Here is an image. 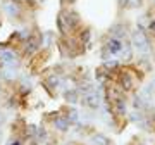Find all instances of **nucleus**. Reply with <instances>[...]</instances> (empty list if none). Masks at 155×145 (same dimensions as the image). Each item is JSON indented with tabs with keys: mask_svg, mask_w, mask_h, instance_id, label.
I'll return each mask as SVG.
<instances>
[{
	"mask_svg": "<svg viewBox=\"0 0 155 145\" xmlns=\"http://www.w3.org/2000/svg\"><path fill=\"white\" fill-rule=\"evenodd\" d=\"M90 36H91V29L90 28H84L81 33H79V42L84 45H88L90 43Z\"/></svg>",
	"mask_w": 155,
	"mask_h": 145,
	"instance_id": "nucleus-11",
	"label": "nucleus"
},
{
	"mask_svg": "<svg viewBox=\"0 0 155 145\" xmlns=\"http://www.w3.org/2000/svg\"><path fill=\"white\" fill-rule=\"evenodd\" d=\"M2 9H4V12L7 16H11V17H17L21 14V5L17 2H14V0H5L2 4Z\"/></svg>",
	"mask_w": 155,
	"mask_h": 145,
	"instance_id": "nucleus-3",
	"label": "nucleus"
},
{
	"mask_svg": "<svg viewBox=\"0 0 155 145\" xmlns=\"http://www.w3.org/2000/svg\"><path fill=\"white\" fill-rule=\"evenodd\" d=\"M78 97H79V92H78V90H66V92H64V99H66L69 104H76Z\"/></svg>",
	"mask_w": 155,
	"mask_h": 145,
	"instance_id": "nucleus-8",
	"label": "nucleus"
},
{
	"mask_svg": "<svg viewBox=\"0 0 155 145\" xmlns=\"http://www.w3.org/2000/svg\"><path fill=\"white\" fill-rule=\"evenodd\" d=\"M116 112L117 114H124L126 112V104L121 99H116Z\"/></svg>",
	"mask_w": 155,
	"mask_h": 145,
	"instance_id": "nucleus-12",
	"label": "nucleus"
},
{
	"mask_svg": "<svg viewBox=\"0 0 155 145\" xmlns=\"http://www.w3.org/2000/svg\"><path fill=\"white\" fill-rule=\"evenodd\" d=\"M112 33L116 35V38H119V36L124 35V29H122V26H116V28L112 29Z\"/></svg>",
	"mask_w": 155,
	"mask_h": 145,
	"instance_id": "nucleus-14",
	"label": "nucleus"
},
{
	"mask_svg": "<svg viewBox=\"0 0 155 145\" xmlns=\"http://www.w3.org/2000/svg\"><path fill=\"white\" fill-rule=\"evenodd\" d=\"M69 145H71V143H69Z\"/></svg>",
	"mask_w": 155,
	"mask_h": 145,
	"instance_id": "nucleus-19",
	"label": "nucleus"
},
{
	"mask_svg": "<svg viewBox=\"0 0 155 145\" xmlns=\"http://www.w3.org/2000/svg\"><path fill=\"white\" fill-rule=\"evenodd\" d=\"M59 81H61V79H59V76H57V74H50L48 79H47L48 86H52V88H55L57 85H59Z\"/></svg>",
	"mask_w": 155,
	"mask_h": 145,
	"instance_id": "nucleus-13",
	"label": "nucleus"
},
{
	"mask_svg": "<svg viewBox=\"0 0 155 145\" xmlns=\"http://www.w3.org/2000/svg\"><path fill=\"white\" fill-rule=\"evenodd\" d=\"M91 142H93L95 145H110V140L107 138L105 135H102V133H97L91 137Z\"/></svg>",
	"mask_w": 155,
	"mask_h": 145,
	"instance_id": "nucleus-9",
	"label": "nucleus"
},
{
	"mask_svg": "<svg viewBox=\"0 0 155 145\" xmlns=\"http://www.w3.org/2000/svg\"><path fill=\"white\" fill-rule=\"evenodd\" d=\"M148 31H150V33H152V35L155 36V21H152V22L148 24Z\"/></svg>",
	"mask_w": 155,
	"mask_h": 145,
	"instance_id": "nucleus-16",
	"label": "nucleus"
},
{
	"mask_svg": "<svg viewBox=\"0 0 155 145\" xmlns=\"http://www.w3.org/2000/svg\"><path fill=\"white\" fill-rule=\"evenodd\" d=\"M107 50L110 54H119L122 50V42L121 38H110L107 42Z\"/></svg>",
	"mask_w": 155,
	"mask_h": 145,
	"instance_id": "nucleus-6",
	"label": "nucleus"
},
{
	"mask_svg": "<svg viewBox=\"0 0 155 145\" xmlns=\"http://www.w3.org/2000/svg\"><path fill=\"white\" fill-rule=\"evenodd\" d=\"M84 106L86 107H91V109H97L100 106V97L98 93H95V92H88V93L84 95Z\"/></svg>",
	"mask_w": 155,
	"mask_h": 145,
	"instance_id": "nucleus-4",
	"label": "nucleus"
},
{
	"mask_svg": "<svg viewBox=\"0 0 155 145\" xmlns=\"http://www.w3.org/2000/svg\"><path fill=\"white\" fill-rule=\"evenodd\" d=\"M133 45L138 49L140 52H148V38H147V33H143L141 29H136L133 33Z\"/></svg>",
	"mask_w": 155,
	"mask_h": 145,
	"instance_id": "nucleus-2",
	"label": "nucleus"
},
{
	"mask_svg": "<svg viewBox=\"0 0 155 145\" xmlns=\"http://www.w3.org/2000/svg\"><path fill=\"white\" fill-rule=\"evenodd\" d=\"M40 45H41V35H36V36L33 35V36L26 38V42H24V56L29 57V56H33V54H36Z\"/></svg>",
	"mask_w": 155,
	"mask_h": 145,
	"instance_id": "nucleus-1",
	"label": "nucleus"
},
{
	"mask_svg": "<svg viewBox=\"0 0 155 145\" xmlns=\"http://www.w3.org/2000/svg\"><path fill=\"white\" fill-rule=\"evenodd\" d=\"M62 2H66V4H74L76 0H62Z\"/></svg>",
	"mask_w": 155,
	"mask_h": 145,
	"instance_id": "nucleus-17",
	"label": "nucleus"
},
{
	"mask_svg": "<svg viewBox=\"0 0 155 145\" xmlns=\"http://www.w3.org/2000/svg\"><path fill=\"white\" fill-rule=\"evenodd\" d=\"M119 85L122 86V90H131L133 88V78H131V74H127V72H122L121 76H119Z\"/></svg>",
	"mask_w": 155,
	"mask_h": 145,
	"instance_id": "nucleus-7",
	"label": "nucleus"
},
{
	"mask_svg": "<svg viewBox=\"0 0 155 145\" xmlns=\"http://www.w3.org/2000/svg\"><path fill=\"white\" fill-rule=\"evenodd\" d=\"M0 61L7 64V66H14L16 64V52L14 50H0Z\"/></svg>",
	"mask_w": 155,
	"mask_h": 145,
	"instance_id": "nucleus-5",
	"label": "nucleus"
},
{
	"mask_svg": "<svg viewBox=\"0 0 155 145\" xmlns=\"http://www.w3.org/2000/svg\"><path fill=\"white\" fill-rule=\"evenodd\" d=\"M2 121H4V117H2V116H0V123H2Z\"/></svg>",
	"mask_w": 155,
	"mask_h": 145,
	"instance_id": "nucleus-18",
	"label": "nucleus"
},
{
	"mask_svg": "<svg viewBox=\"0 0 155 145\" xmlns=\"http://www.w3.org/2000/svg\"><path fill=\"white\" fill-rule=\"evenodd\" d=\"M141 2L140 0H126V7H140Z\"/></svg>",
	"mask_w": 155,
	"mask_h": 145,
	"instance_id": "nucleus-15",
	"label": "nucleus"
},
{
	"mask_svg": "<svg viewBox=\"0 0 155 145\" xmlns=\"http://www.w3.org/2000/svg\"><path fill=\"white\" fill-rule=\"evenodd\" d=\"M69 124H71V121H69L67 117H57L55 119V126H57V130H61V131H66V130L69 128Z\"/></svg>",
	"mask_w": 155,
	"mask_h": 145,
	"instance_id": "nucleus-10",
	"label": "nucleus"
}]
</instances>
